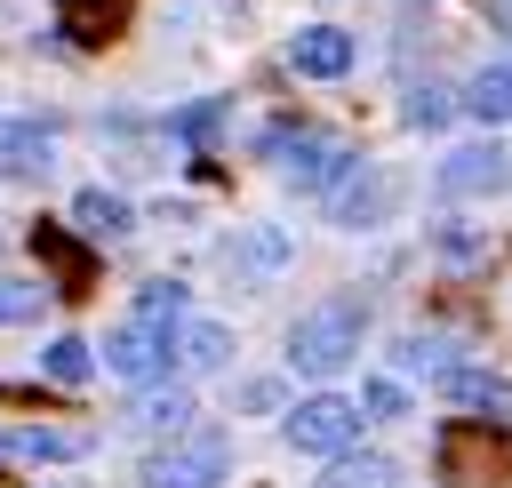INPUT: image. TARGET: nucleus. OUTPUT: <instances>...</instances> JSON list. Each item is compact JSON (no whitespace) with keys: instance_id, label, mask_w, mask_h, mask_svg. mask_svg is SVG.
<instances>
[{"instance_id":"nucleus-8","label":"nucleus","mask_w":512,"mask_h":488,"mask_svg":"<svg viewBox=\"0 0 512 488\" xmlns=\"http://www.w3.org/2000/svg\"><path fill=\"white\" fill-rule=\"evenodd\" d=\"M512 184V152L504 144H456L440 160V192L448 200H480V192H504Z\"/></svg>"},{"instance_id":"nucleus-15","label":"nucleus","mask_w":512,"mask_h":488,"mask_svg":"<svg viewBox=\"0 0 512 488\" xmlns=\"http://www.w3.org/2000/svg\"><path fill=\"white\" fill-rule=\"evenodd\" d=\"M72 224H80L88 240H120V232H128V200L104 192V184H88V192L72 200Z\"/></svg>"},{"instance_id":"nucleus-11","label":"nucleus","mask_w":512,"mask_h":488,"mask_svg":"<svg viewBox=\"0 0 512 488\" xmlns=\"http://www.w3.org/2000/svg\"><path fill=\"white\" fill-rule=\"evenodd\" d=\"M48 168H56V128L0 120V176H48Z\"/></svg>"},{"instance_id":"nucleus-23","label":"nucleus","mask_w":512,"mask_h":488,"mask_svg":"<svg viewBox=\"0 0 512 488\" xmlns=\"http://www.w3.org/2000/svg\"><path fill=\"white\" fill-rule=\"evenodd\" d=\"M448 112H456V96H448V88H408V104H400V120H408V128H440Z\"/></svg>"},{"instance_id":"nucleus-4","label":"nucleus","mask_w":512,"mask_h":488,"mask_svg":"<svg viewBox=\"0 0 512 488\" xmlns=\"http://www.w3.org/2000/svg\"><path fill=\"white\" fill-rule=\"evenodd\" d=\"M232 472V440L224 432H176L168 448L144 456V488H216Z\"/></svg>"},{"instance_id":"nucleus-3","label":"nucleus","mask_w":512,"mask_h":488,"mask_svg":"<svg viewBox=\"0 0 512 488\" xmlns=\"http://www.w3.org/2000/svg\"><path fill=\"white\" fill-rule=\"evenodd\" d=\"M440 480L456 488H512V432L504 424H448L440 432Z\"/></svg>"},{"instance_id":"nucleus-21","label":"nucleus","mask_w":512,"mask_h":488,"mask_svg":"<svg viewBox=\"0 0 512 488\" xmlns=\"http://www.w3.org/2000/svg\"><path fill=\"white\" fill-rule=\"evenodd\" d=\"M168 128H176V144H208V136L224 128V96H200V104H184Z\"/></svg>"},{"instance_id":"nucleus-16","label":"nucleus","mask_w":512,"mask_h":488,"mask_svg":"<svg viewBox=\"0 0 512 488\" xmlns=\"http://www.w3.org/2000/svg\"><path fill=\"white\" fill-rule=\"evenodd\" d=\"M176 352H184V368H224L232 360V328L224 320H184L176 328Z\"/></svg>"},{"instance_id":"nucleus-26","label":"nucleus","mask_w":512,"mask_h":488,"mask_svg":"<svg viewBox=\"0 0 512 488\" xmlns=\"http://www.w3.org/2000/svg\"><path fill=\"white\" fill-rule=\"evenodd\" d=\"M248 264H256V272L288 264V240H280V232H248Z\"/></svg>"},{"instance_id":"nucleus-22","label":"nucleus","mask_w":512,"mask_h":488,"mask_svg":"<svg viewBox=\"0 0 512 488\" xmlns=\"http://www.w3.org/2000/svg\"><path fill=\"white\" fill-rule=\"evenodd\" d=\"M400 368H424V376H440V368H456V352H448V336H400V352H392Z\"/></svg>"},{"instance_id":"nucleus-13","label":"nucleus","mask_w":512,"mask_h":488,"mask_svg":"<svg viewBox=\"0 0 512 488\" xmlns=\"http://www.w3.org/2000/svg\"><path fill=\"white\" fill-rule=\"evenodd\" d=\"M56 24H64L80 48H96V40H112V32L128 24V0H56Z\"/></svg>"},{"instance_id":"nucleus-18","label":"nucleus","mask_w":512,"mask_h":488,"mask_svg":"<svg viewBox=\"0 0 512 488\" xmlns=\"http://www.w3.org/2000/svg\"><path fill=\"white\" fill-rule=\"evenodd\" d=\"M32 248L56 264V296H80V288H88V256H80V248H72L56 224H40V232H32Z\"/></svg>"},{"instance_id":"nucleus-14","label":"nucleus","mask_w":512,"mask_h":488,"mask_svg":"<svg viewBox=\"0 0 512 488\" xmlns=\"http://www.w3.org/2000/svg\"><path fill=\"white\" fill-rule=\"evenodd\" d=\"M312 488H400V464L392 456H328V472L312 480Z\"/></svg>"},{"instance_id":"nucleus-12","label":"nucleus","mask_w":512,"mask_h":488,"mask_svg":"<svg viewBox=\"0 0 512 488\" xmlns=\"http://www.w3.org/2000/svg\"><path fill=\"white\" fill-rule=\"evenodd\" d=\"M0 456H24V464H72V456H88V432H56V424H16V432H0Z\"/></svg>"},{"instance_id":"nucleus-2","label":"nucleus","mask_w":512,"mask_h":488,"mask_svg":"<svg viewBox=\"0 0 512 488\" xmlns=\"http://www.w3.org/2000/svg\"><path fill=\"white\" fill-rule=\"evenodd\" d=\"M264 152L280 160V176L296 184V192H328V184H344L352 168H360V152L344 144V136H328V128H264Z\"/></svg>"},{"instance_id":"nucleus-19","label":"nucleus","mask_w":512,"mask_h":488,"mask_svg":"<svg viewBox=\"0 0 512 488\" xmlns=\"http://www.w3.org/2000/svg\"><path fill=\"white\" fill-rule=\"evenodd\" d=\"M184 416H192V392H184V384H168V392H144V400H136V424H144V432H168V440H176V432H184Z\"/></svg>"},{"instance_id":"nucleus-9","label":"nucleus","mask_w":512,"mask_h":488,"mask_svg":"<svg viewBox=\"0 0 512 488\" xmlns=\"http://www.w3.org/2000/svg\"><path fill=\"white\" fill-rule=\"evenodd\" d=\"M432 384H440V400H456V408H480V424H504V416H512V384H504L496 368H472V360H456V368H440Z\"/></svg>"},{"instance_id":"nucleus-7","label":"nucleus","mask_w":512,"mask_h":488,"mask_svg":"<svg viewBox=\"0 0 512 488\" xmlns=\"http://www.w3.org/2000/svg\"><path fill=\"white\" fill-rule=\"evenodd\" d=\"M392 208H400V176H392L384 160H360V168L328 192V216H336V224H352V232H360V224H384Z\"/></svg>"},{"instance_id":"nucleus-24","label":"nucleus","mask_w":512,"mask_h":488,"mask_svg":"<svg viewBox=\"0 0 512 488\" xmlns=\"http://www.w3.org/2000/svg\"><path fill=\"white\" fill-rule=\"evenodd\" d=\"M360 408H368V416H384V424H392V416H408V392H400V384H392V376H368V384H360Z\"/></svg>"},{"instance_id":"nucleus-6","label":"nucleus","mask_w":512,"mask_h":488,"mask_svg":"<svg viewBox=\"0 0 512 488\" xmlns=\"http://www.w3.org/2000/svg\"><path fill=\"white\" fill-rule=\"evenodd\" d=\"M288 440H296L304 456H352V440H360V408L336 400V392H312V400L288 408Z\"/></svg>"},{"instance_id":"nucleus-1","label":"nucleus","mask_w":512,"mask_h":488,"mask_svg":"<svg viewBox=\"0 0 512 488\" xmlns=\"http://www.w3.org/2000/svg\"><path fill=\"white\" fill-rule=\"evenodd\" d=\"M360 304L352 296H328V304H312V312H296V328H288V368L296 376H336L344 360H360Z\"/></svg>"},{"instance_id":"nucleus-20","label":"nucleus","mask_w":512,"mask_h":488,"mask_svg":"<svg viewBox=\"0 0 512 488\" xmlns=\"http://www.w3.org/2000/svg\"><path fill=\"white\" fill-rule=\"evenodd\" d=\"M40 368H48L56 384H88V368H96V344H80V336H56V344L40 352Z\"/></svg>"},{"instance_id":"nucleus-10","label":"nucleus","mask_w":512,"mask_h":488,"mask_svg":"<svg viewBox=\"0 0 512 488\" xmlns=\"http://www.w3.org/2000/svg\"><path fill=\"white\" fill-rule=\"evenodd\" d=\"M288 72H304V80H336V72H352V32H336V24H304V32H288Z\"/></svg>"},{"instance_id":"nucleus-5","label":"nucleus","mask_w":512,"mask_h":488,"mask_svg":"<svg viewBox=\"0 0 512 488\" xmlns=\"http://www.w3.org/2000/svg\"><path fill=\"white\" fill-rule=\"evenodd\" d=\"M168 352H176V328H152V320H112L104 328V368L128 376V384H160L168 376Z\"/></svg>"},{"instance_id":"nucleus-25","label":"nucleus","mask_w":512,"mask_h":488,"mask_svg":"<svg viewBox=\"0 0 512 488\" xmlns=\"http://www.w3.org/2000/svg\"><path fill=\"white\" fill-rule=\"evenodd\" d=\"M40 296H48V288H24V280H0V328H24V320L40 312Z\"/></svg>"},{"instance_id":"nucleus-17","label":"nucleus","mask_w":512,"mask_h":488,"mask_svg":"<svg viewBox=\"0 0 512 488\" xmlns=\"http://www.w3.org/2000/svg\"><path fill=\"white\" fill-rule=\"evenodd\" d=\"M464 112H480L488 128H496V120H512V64H480V72H472V88H464Z\"/></svg>"}]
</instances>
